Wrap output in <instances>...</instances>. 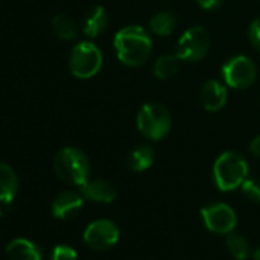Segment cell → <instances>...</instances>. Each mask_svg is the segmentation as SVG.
Masks as SVG:
<instances>
[{
    "label": "cell",
    "instance_id": "6da1fadb",
    "mask_svg": "<svg viewBox=\"0 0 260 260\" xmlns=\"http://www.w3.org/2000/svg\"><path fill=\"white\" fill-rule=\"evenodd\" d=\"M113 46L116 57L122 64L138 68L150 58L153 42L147 29L138 25H130L115 34Z\"/></svg>",
    "mask_w": 260,
    "mask_h": 260
},
{
    "label": "cell",
    "instance_id": "7a4b0ae2",
    "mask_svg": "<svg viewBox=\"0 0 260 260\" xmlns=\"http://www.w3.org/2000/svg\"><path fill=\"white\" fill-rule=\"evenodd\" d=\"M248 162L237 152H223L213 166V179L220 191L239 188L248 178Z\"/></svg>",
    "mask_w": 260,
    "mask_h": 260
},
{
    "label": "cell",
    "instance_id": "3957f363",
    "mask_svg": "<svg viewBox=\"0 0 260 260\" xmlns=\"http://www.w3.org/2000/svg\"><path fill=\"white\" fill-rule=\"evenodd\" d=\"M54 170L64 184L81 187L89 181L90 164L84 152L80 149L64 147L55 155Z\"/></svg>",
    "mask_w": 260,
    "mask_h": 260
},
{
    "label": "cell",
    "instance_id": "277c9868",
    "mask_svg": "<svg viewBox=\"0 0 260 260\" xmlns=\"http://www.w3.org/2000/svg\"><path fill=\"white\" fill-rule=\"evenodd\" d=\"M137 127L140 134L150 141L164 140L172 128L170 112L162 104L147 103L138 112Z\"/></svg>",
    "mask_w": 260,
    "mask_h": 260
},
{
    "label": "cell",
    "instance_id": "5b68a950",
    "mask_svg": "<svg viewBox=\"0 0 260 260\" xmlns=\"http://www.w3.org/2000/svg\"><path fill=\"white\" fill-rule=\"evenodd\" d=\"M103 66V54L92 42H80L69 57V69L74 77L87 80L95 77Z\"/></svg>",
    "mask_w": 260,
    "mask_h": 260
},
{
    "label": "cell",
    "instance_id": "8992f818",
    "mask_svg": "<svg viewBox=\"0 0 260 260\" xmlns=\"http://www.w3.org/2000/svg\"><path fill=\"white\" fill-rule=\"evenodd\" d=\"M210 34L202 26H193L187 29L176 45V55L181 61L196 63L201 61L210 51Z\"/></svg>",
    "mask_w": 260,
    "mask_h": 260
},
{
    "label": "cell",
    "instance_id": "52a82bcc",
    "mask_svg": "<svg viewBox=\"0 0 260 260\" xmlns=\"http://www.w3.org/2000/svg\"><path fill=\"white\" fill-rule=\"evenodd\" d=\"M222 77L226 86L233 89H246L255 81L257 68L249 57L236 55L222 66Z\"/></svg>",
    "mask_w": 260,
    "mask_h": 260
},
{
    "label": "cell",
    "instance_id": "ba28073f",
    "mask_svg": "<svg viewBox=\"0 0 260 260\" xmlns=\"http://www.w3.org/2000/svg\"><path fill=\"white\" fill-rule=\"evenodd\" d=\"M118 239H119V230L109 219L93 220L92 223L87 225L83 234L84 243L90 249L98 251V252L113 248L118 243Z\"/></svg>",
    "mask_w": 260,
    "mask_h": 260
},
{
    "label": "cell",
    "instance_id": "9c48e42d",
    "mask_svg": "<svg viewBox=\"0 0 260 260\" xmlns=\"http://www.w3.org/2000/svg\"><path fill=\"white\" fill-rule=\"evenodd\" d=\"M202 220L211 233L216 234H230L234 231L237 223L236 211L223 202H214L210 205H205L201 210Z\"/></svg>",
    "mask_w": 260,
    "mask_h": 260
},
{
    "label": "cell",
    "instance_id": "30bf717a",
    "mask_svg": "<svg viewBox=\"0 0 260 260\" xmlns=\"http://www.w3.org/2000/svg\"><path fill=\"white\" fill-rule=\"evenodd\" d=\"M83 204H84V196L81 193L72 190L63 191L52 202V214L54 217L63 220L72 219L81 211Z\"/></svg>",
    "mask_w": 260,
    "mask_h": 260
},
{
    "label": "cell",
    "instance_id": "8fae6325",
    "mask_svg": "<svg viewBox=\"0 0 260 260\" xmlns=\"http://www.w3.org/2000/svg\"><path fill=\"white\" fill-rule=\"evenodd\" d=\"M226 100H228V92L225 84H222L217 80H208L204 83L201 89V101L205 110L217 112L226 104Z\"/></svg>",
    "mask_w": 260,
    "mask_h": 260
},
{
    "label": "cell",
    "instance_id": "7c38bea8",
    "mask_svg": "<svg viewBox=\"0 0 260 260\" xmlns=\"http://www.w3.org/2000/svg\"><path fill=\"white\" fill-rule=\"evenodd\" d=\"M80 190H81V194L84 196V199L100 202V204H110L118 196L116 188L106 179L87 181L84 185L80 187Z\"/></svg>",
    "mask_w": 260,
    "mask_h": 260
},
{
    "label": "cell",
    "instance_id": "4fadbf2b",
    "mask_svg": "<svg viewBox=\"0 0 260 260\" xmlns=\"http://www.w3.org/2000/svg\"><path fill=\"white\" fill-rule=\"evenodd\" d=\"M8 260H43L42 249L29 239L19 237L7 246Z\"/></svg>",
    "mask_w": 260,
    "mask_h": 260
},
{
    "label": "cell",
    "instance_id": "5bb4252c",
    "mask_svg": "<svg viewBox=\"0 0 260 260\" xmlns=\"http://www.w3.org/2000/svg\"><path fill=\"white\" fill-rule=\"evenodd\" d=\"M107 25H109V16L106 10L101 5H96L86 13L83 20V32L87 37L95 39L107 29Z\"/></svg>",
    "mask_w": 260,
    "mask_h": 260
},
{
    "label": "cell",
    "instance_id": "9a60e30c",
    "mask_svg": "<svg viewBox=\"0 0 260 260\" xmlns=\"http://www.w3.org/2000/svg\"><path fill=\"white\" fill-rule=\"evenodd\" d=\"M19 191V178L14 169L0 162V204H11Z\"/></svg>",
    "mask_w": 260,
    "mask_h": 260
},
{
    "label": "cell",
    "instance_id": "2e32d148",
    "mask_svg": "<svg viewBox=\"0 0 260 260\" xmlns=\"http://www.w3.org/2000/svg\"><path fill=\"white\" fill-rule=\"evenodd\" d=\"M153 162H155V152L150 146L146 144L137 146L127 156V167L137 173L146 172L153 166Z\"/></svg>",
    "mask_w": 260,
    "mask_h": 260
},
{
    "label": "cell",
    "instance_id": "e0dca14e",
    "mask_svg": "<svg viewBox=\"0 0 260 260\" xmlns=\"http://www.w3.org/2000/svg\"><path fill=\"white\" fill-rule=\"evenodd\" d=\"M178 26V19L173 13L170 11H161L156 13L152 19H150V31L159 37H169L175 32Z\"/></svg>",
    "mask_w": 260,
    "mask_h": 260
},
{
    "label": "cell",
    "instance_id": "ac0fdd59",
    "mask_svg": "<svg viewBox=\"0 0 260 260\" xmlns=\"http://www.w3.org/2000/svg\"><path fill=\"white\" fill-rule=\"evenodd\" d=\"M52 31L61 40H74L78 34L75 20L68 14H57L52 19Z\"/></svg>",
    "mask_w": 260,
    "mask_h": 260
},
{
    "label": "cell",
    "instance_id": "d6986e66",
    "mask_svg": "<svg viewBox=\"0 0 260 260\" xmlns=\"http://www.w3.org/2000/svg\"><path fill=\"white\" fill-rule=\"evenodd\" d=\"M179 57L175 55H162L156 60L155 66H153V74L156 78L159 80H169L172 77H175L179 72Z\"/></svg>",
    "mask_w": 260,
    "mask_h": 260
},
{
    "label": "cell",
    "instance_id": "ffe728a7",
    "mask_svg": "<svg viewBox=\"0 0 260 260\" xmlns=\"http://www.w3.org/2000/svg\"><path fill=\"white\" fill-rule=\"evenodd\" d=\"M226 248L230 251V254L236 258V260H245L248 258L251 248L248 240L237 233H230L226 237Z\"/></svg>",
    "mask_w": 260,
    "mask_h": 260
},
{
    "label": "cell",
    "instance_id": "44dd1931",
    "mask_svg": "<svg viewBox=\"0 0 260 260\" xmlns=\"http://www.w3.org/2000/svg\"><path fill=\"white\" fill-rule=\"evenodd\" d=\"M242 193L246 199L260 204V179L257 178H246L245 182L240 185Z\"/></svg>",
    "mask_w": 260,
    "mask_h": 260
},
{
    "label": "cell",
    "instance_id": "7402d4cb",
    "mask_svg": "<svg viewBox=\"0 0 260 260\" xmlns=\"http://www.w3.org/2000/svg\"><path fill=\"white\" fill-rule=\"evenodd\" d=\"M51 260H77V251L69 245H57L51 252Z\"/></svg>",
    "mask_w": 260,
    "mask_h": 260
},
{
    "label": "cell",
    "instance_id": "603a6c76",
    "mask_svg": "<svg viewBox=\"0 0 260 260\" xmlns=\"http://www.w3.org/2000/svg\"><path fill=\"white\" fill-rule=\"evenodd\" d=\"M249 42L260 52V17L255 19L249 26Z\"/></svg>",
    "mask_w": 260,
    "mask_h": 260
},
{
    "label": "cell",
    "instance_id": "cb8c5ba5",
    "mask_svg": "<svg viewBox=\"0 0 260 260\" xmlns=\"http://www.w3.org/2000/svg\"><path fill=\"white\" fill-rule=\"evenodd\" d=\"M194 2H196L202 10L210 11V10H216L217 7H220L222 0H194Z\"/></svg>",
    "mask_w": 260,
    "mask_h": 260
},
{
    "label": "cell",
    "instance_id": "d4e9b609",
    "mask_svg": "<svg viewBox=\"0 0 260 260\" xmlns=\"http://www.w3.org/2000/svg\"><path fill=\"white\" fill-rule=\"evenodd\" d=\"M249 152L254 158L260 159V135H257L251 143H249Z\"/></svg>",
    "mask_w": 260,
    "mask_h": 260
},
{
    "label": "cell",
    "instance_id": "484cf974",
    "mask_svg": "<svg viewBox=\"0 0 260 260\" xmlns=\"http://www.w3.org/2000/svg\"><path fill=\"white\" fill-rule=\"evenodd\" d=\"M254 260H260V246L254 251Z\"/></svg>",
    "mask_w": 260,
    "mask_h": 260
},
{
    "label": "cell",
    "instance_id": "4316f807",
    "mask_svg": "<svg viewBox=\"0 0 260 260\" xmlns=\"http://www.w3.org/2000/svg\"><path fill=\"white\" fill-rule=\"evenodd\" d=\"M0 217H2V211H0Z\"/></svg>",
    "mask_w": 260,
    "mask_h": 260
}]
</instances>
